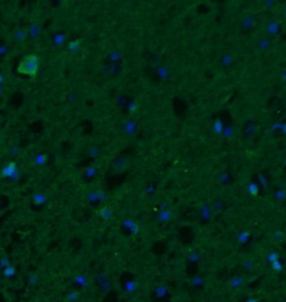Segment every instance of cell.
<instances>
[{
	"label": "cell",
	"instance_id": "obj_2",
	"mask_svg": "<svg viewBox=\"0 0 286 302\" xmlns=\"http://www.w3.org/2000/svg\"><path fill=\"white\" fill-rule=\"evenodd\" d=\"M15 172H16V164L12 162V163L8 164V165L2 169L1 175H2V176H12Z\"/></svg>",
	"mask_w": 286,
	"mask_h": 302
},
{
	"label": "cell",
	"instance_id": "obj_1",
	"mask_svg": "<svg viewBox=\"0 0 286 302\" xmlns=\"http://www.w3.org/2000/svg\"><path fill=\"white\" fill-rule=\"evenodd\" d=\"M39 66V59L36 55H28L27 57H25L17 67V72L19 74H24L27 76L35 77L38 70Z\"/></svg>",
	"mask_w": 286,
	"mask_h": 302
},
{
	"label": "cell",
	"instance_id": "obj_3",
	"mask_svg": "<svg viewBox=\"0 0 286 302\" xmlns=\"http://www.w3.org/2000/svg\"><path fill=\"white\" fill-rule=\"evenodd\" d=\"M4 82V78H2V76H0V83H2Z\"/></svg>",
	"mask_w": 286,
	"mask_h": 302
}]
</instances>
